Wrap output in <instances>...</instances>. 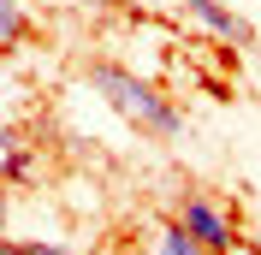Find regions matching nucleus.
<instances>
[{
	"label": "nucleus",
	"mask_w": 261,
	"mask_h": 255,
	"mask_svg": "<svg viewBox=\"0 0 261 255\" xmlns=\"http://www.w3.org/2000/svg\"><path fill=\"white\" fill-rule=\"evenodd\" d=\"M65 6H101V0H65Z\"/></svg>",
	"instance_id": "obj_8"
},
{
	"label": "nucleus",
	"mask_w": 261,
	"mask_h": 255,
	"mask_svg": "<svg viewBox=\"0 0 261 255\" xmlns=\"http://www.w3.org/2000/svg\"><path fill=\"white\" fill-rule=\"evenodd\" d=\"M190 18H202L220 42H231V48H255V30H249V18H238L231 6H220V0H178Z\"/></svg>",
	"instance_id": "obj_3"
},
{
	"label": "nucleus",
	"mask_w": 261,
	"mask_h": 255,
	"mask_svg": "<svg viewBox=\"0 0 261 255\" xmlns=\"http://www.w3.org/2000/svg\"><path fill=\"white\" fill-rule=\"evenodd\" d=\"M0 255H77V249H65V243H42V238H36V243L6 238V249H0Z\"/></svg>",
	"instance_id": "obj_6"
},
{
	"label": "nucleus",
	"mask_w": 261,
	"mask_h": 255,
	"mask_svg": "<svg viewBox=\"0 0 261 255\" xmlns=\"http://www.w3.org/2000/svg\"><path fill=\"white\" fill-rule=\"evenodd\" d=\"M18 36H24V6L0 0V48H18Z\"/></svg>",
	"instance_id": "obj_5"
},
{
	"label": "nucleus",
	"mask_w": 261,
	"mask_h": 255,
	"mask_svg": "<svg viewBox=\"0 0 261 255\" xmlns=\"http://www.w3.org/2000/svg\"><path fill=\"white\" fill-rule=\"evenodd\" d=\"M178 220L190 225V232L208 243L214 255H226L231 243H238V225H231V214H226V208H214L208 196H184V202H178Z\"/></svg>",
	"instance_id": "obj_2"
},
{
	"label": "nucleus",
	"mask_w": 261,
	"mask_h": 255,
	"mask_svg": "<svg viewBox=\"0 0 261 255\" xmlns=\"http://www.w3.org/2000/svg\"><path fill=\"white\" fill-rule=\"evenodd\" d=\"M24 172H30V155H24V143H18V137H12V143H6V178H12V184H18V178H24Z\"/></svg>",
	"instance_id": "obj_7"
},
{
	"label": "nucleus",
	"mask_w": 261,
	"mask_h": 255,
	"mask_svg": "<svg viewBox=\"0 0 261 255\" xmlns=\"http://www.w3.org/2000/svg\"><path fill=\"white\" fill-rule=\"evenodd\" d=\"M148 255H214V249L196 238L184 220H172V225H161V232L148 238Z\"/></svg>",
	"instance_id": "obj_4"
},
{
	"label": "nucleus",
	"mask_w": 261,
	"mask_h": 255,
	"mask_svg": "<svg viewBox=\"0 0 261 255\" xmlns=\"http://www.w3.org/2000/svg\"><path fill=\"white\" fill-rule=\"evenodd\" d=\"M89 89H95L125 125H137L143 137H178V131H184L178 107H172L148 78H137V71H125V65H113V60H95V65H89Z\"/></svg>",
	"instance_id": "obj_1"
},
{
	"label": "nucleus",
	"mask_w": 261,
	"mask_h": 255,
	"mask_svg": "<svg viewBox=\"0 0 261 255\" xmlns=\"http://www.w3.org/2000/svg\"><path fill=\"white\" fill-rule=\"evenodd\" d=\"M255 249H261V238H255Z\"/></svg>",
	"instance_id": "obj_9"
}]
</instances>
